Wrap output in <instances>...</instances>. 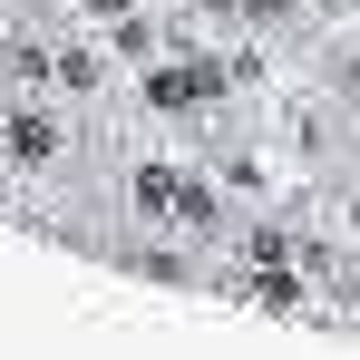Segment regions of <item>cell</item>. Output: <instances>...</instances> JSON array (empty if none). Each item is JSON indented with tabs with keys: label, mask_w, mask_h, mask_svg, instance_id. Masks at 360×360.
I'll return each instance as SVG.
<instances>
[{
	"label": "cell",
	"mask_w": 360,
	"mask_h": 360,
	"mask_svg": "<svg viewBox=\"0 0 360 360\" xmlns=\"http://www.w3.org/2000/svg\"><path fill=\"white\" fill-rule=\"evenodd\" d=\"M0 156L39 176V166H59V156H68V127L49 117V108H10V117H0Z\"/></svg>",
	"instance_id": "6da1fadb"
}]
</instances>
